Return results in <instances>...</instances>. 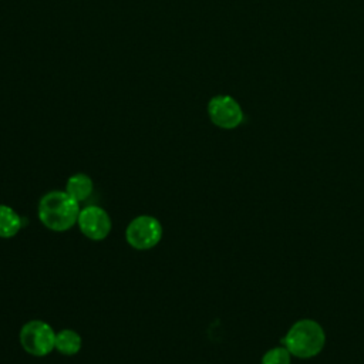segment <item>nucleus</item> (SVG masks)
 <instances>
[{
	"label": "nucleus",
	"mask_w": 364,
	"mask_h": 364,
	"mask_svg": "<svg viewBox=\"0 0 364 364\" xmlns=\"http://www.w3.org/2000/svg\"><path fill=\"white\" fill-rule=\"evenodd\" d=\"M210 121L223 129L236 128L243 121V111L239 102L230 95H216L208 104Z\"/></svg>",
	"instance_id": "nucleus-5"
},
{
	"label": "nucleus",
	"mask_w": 364,
	"mask_h": 364,
	"mask_svg": "<svg viewBox=\"0 0 364 364\" xmlns=\"http://www.w3.org/2000/svg\"><path fill=\"white\" fill-rule=\"evenodd\" d=\"M92 188H94V185L88 175L75 173L68 178L67 185H65V192L75 200L81 202V200H85L91 195Z\"/></svg>",
	"instance_id": "nucleus-7"
},
{
	"label": "nucleus",
	"mask_w": 364,
	"mask_h": 364,
	"mask_svg": "<svg viewBox=\"0 0 364 364\" xmlns=\"http://www.w3.org/2000/svg\"><path fill=\"white\" fill-rule=\"evenodd\" d=\"M128 245L138 250L152 249L162 239V226L159 220L149 215L136 216L129 222L125 230Z\"/></svg>",
	"instance_id": "nucleus-4"
},
{
	"label": "nucleus",
	"mask_w": 364,
	"mask_h": 364,
	"mask_svg": "<svg viewBox=\"0 0 364 364\" xmlns=\"http://www.w3.org/2000/svg\"><path fill=\"white\" fill-rule=\"evenodd\" d=\"M20 343L28 354L44 357L55 348V333L48 323L31 320L21 327Z\"/></svg>",
	"instance_id": "nucleus-3"
},
{
	"label": "nucleus",
	"mask_w": 364,
	"mask_h": 364,
	"mask_svg": "<svg viewBox=\"0 0 364 364\" xmlns=\"http://www.w3.org/2000/svg\"><path fill=\"white\" fill-rule=\"evenodd\" d=\"M262 364H290V353L284 347L272 348L263 355Z\"/></svg>",
	"instance_id": "nucleus-10"
},
{
	"label": "nucleus",
	"mask_w": 364,
	"mask_h": 364,
	"mask_svg": "<svg viewBox=\"0 0 364 364\" xmlns=\"http://www.w3.org/2000/svg\"><path fill=\"white\" fill-rule=\"evenodd\" d=\"M55 348L64 355H74L81 348V337L77 331L65 328L55 334Z\"/></svg>",
	"instance_id": "nucleus-9"
},
{
	"label": "nucleus",
	"mask_w": 364,
	"mask_h": 364,
	"mask_svg": "<svg viewBox=\"0 0 364 364\" xmlns=\"http://www.w3.org/2000/svg\"><path fill=\"white\" fill-rule=\"evenodd\" d=\"M324 331L313 320H300L289 330L283 343L289 353L300 358L316 355L324 346Z\"/></svg>",
	"instance_id": "nucleus-2"
},
{
	"label": "nucleus",
	"mask_w": 364,
	"mask_h": 364,
	"mask_svg": "<svg viewBox=\"0 0 364 364\" xmlns=\"http://www.w3.org/2000/svg\"><path fill=\"white\" fill-rule=\"evenodd\" d=\"M80 210L78 200L67 192L51 191L40 199L38 219L46 228L54 232H64L77 223Z\"/></svg>",
	"instance_id": "nucleus-1"
},
{
	"label": "nucleus",
	"mask_w": 364,
	"mask_h": 364,
	"mask_svg": "<svg viewBox=\"0 0 364 364\" xmlns=\"http://www.w3.org/2000/svg\"><path fill=\"white\" fill-rule=\"evenodd\" d=\"M20 215L10 206L0 203V237H13L21 229Z\"/></svg>",
	"instance_id": "nucleus-8"
},
{
	"label": "nucleus",
	"mask_w": 364,
	"mask_h": 364,
	"mask_svg": "<svg viewBox=\"0 0 364 364\" xmlns=\"http://www.w3.org/2000/svg\"><path fill=\"white\" fill-rule=\"evenodd\" d=\"M81 233L91 240H102L111 232V218L100 206L90 205L80 210L77 220Z\"/></svg>",
	"instance_id": "nucleus-6"
}]
</instances>
